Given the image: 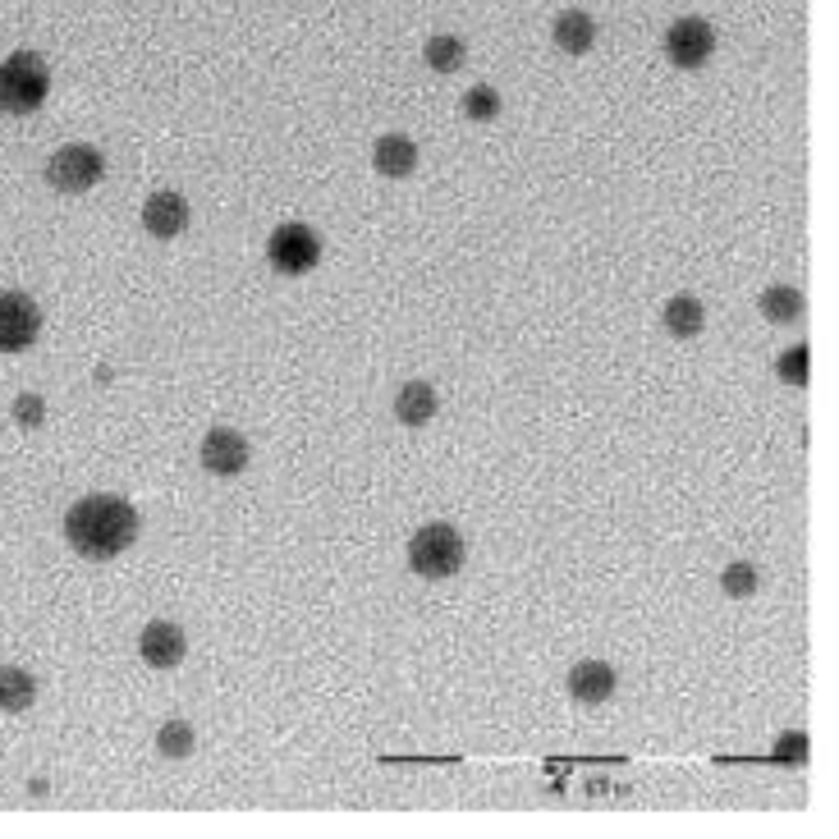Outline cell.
I'll return each instance as SVG.
<instances>
[{
    "label": "cell",
    "instance_id": "cell-1",
    "mask_svg": "<svg viewBox=\"0 0 839 839\" xmlns=\"http://www.w3.org/2000/svg\"><path fill=\"white\" fill-rule=\"evenodd\" d=\"M139 536V510L120 495H83L64 514V542L83 560H115Z\"/></svg>",
    "mask_w": 839,
    "mask_h": 839
},
{
    "label": "cell",
    "instance_id": "cell-2",
    "mask_svg": "<svg viewBox=\"0 0 839 839\" xmlns=\"http://www.w3.org/2000/svg\"><path fill=\"white\" fill-rule=\"evenodd\" d=\"M51 92V70L38 51H14L0 64V111L6 115H32L42 111Z\"/></svg>",
    "mask_w": 839,
    "mask_h": 839
},
{
    "label": "cell",
    "instance_id": "cell-3",
    "mask_svg": "<svg viewBox=\"0 0 839 839\" xmlns=\"http://www.w3.org/2000/svg\"><path fill=\"white\" fill-rule=\"evenodd\" d=\"M409 569L418 579H450L463 569V536L450 523H427L409 542Z\"/></svg>",
    "mask_w": 839,
    "mask_h": 839
},
{
    "label": "cell",
    "instance_id": "cell-4",
    "mask_svg": "<svg viewBox=\"0 0 839 839\" xmlns=\"http://www.w3.org/2000/svg\"><path fill=\"white\" fill-rule=\"evenodd\" d=\"M102 175H106V156L88 143H70L47 161V184L55 193H88L102 184Z\"/></svg>",
    "mask_w": 839,
    "mask_h": 839
},
{
    "label": "cell",
    "instance_id": "cell-5",
    "mask_svg": "<svg viewBox=\"0 0 839 839\" xmlns=\"http://www.w3.org/2000/svg\"><path fill=\"white\" fill-rule=\"evenodd\" d=\"M266 262H272L280 276H304V272H313V266L321 262V239H317V229L304 225V221L280 225V229L272 234V239H266Z\"/></svg>",
    "mask_w": 839,
    "mask_h": 839
},
{
    "label": "cell",
    "instance_id": "cell-6",
    "mask_svg": "<svg viewBox=\"0 0 839 839\" xmlns=\"http://www.w3.org/2000/svg\"><path fill=\"white\" fill-rule=\"evenodd\" d=\"M665 55L669 64H679V70H702L712 55H716V28L707 19H675L665 28Z\"/></svg>",
    "mask_w": 839,
    "mask_h": 839
},
{
    "label": "cell",
    "instance_id": "cell-7",
    "mask_svg": "<svg viewBox=\"0 0 839 839\" xmlns=\"http://www.w3.org/2000/svg\"><path fill=\"white\" fill-rule=\"evenodd\" d=\"M42 313L28 294H0V354H23L38 345Z\"/></svg>",
    "mask_w": 839,
    "mask_h": 839
},
{
    "label": "cell",
    "instance_id": "cell-8",
    "mask_svg": "<svg viewBox=\"0 0 839 839\" xmlns=\"http://www.w3.org/2000/svg\"><path fill=\"white\" fill-rule=\"evenodd\" d=\"M248 441H244V431H234V427H212L203 436V468L216 478H239L244 468H248Z\"/></svg>",
    "mask_w": 839,
    "mask_h": 839
},
{
    "label": "cell",
    "instance_id": "cell-9",
    "mask_svg": "<svg viewBox=\"0 0 839 839\" xmlns=\"http://www.w3.org/2000/svg\"><path fill=\"white\" fill-rule=\"evenodd\" d=\"M184 652H188V637H184V628L171 624V620L147 624L143 637H139V656H143L152 669H175V665L184 661Z\"/></svg>",
    "mask_w": 839,
    "mask_h": 839
},
{
    "label": "cell",
    "instance_id": "cell-10",
    "mask_svg": "<svg viewBox=\"0 0 839 839\" xmlns=\"http://www.w3.org/2000/svg\"><path fill=\"white\" fill-rule=\"evenodd\" d=\"M620 688V675L606 665V661H579L569 669V697L583 702V707H601V702H611Z\"/></svg>",
    "mask_w": 839,
    "mask_h": 839
},
{
    "label": "cell",
    "instance_id": "cell-11",
    "mask_svg": "<svg viewBox=\"0 0 839 839\" xmlns=\"http://www.w3.org/2000/svg\"><path fill=\"white\" fill-rule=\"evenodd\" d=\"M143 229L152 239H180L188 229V203L180 193H152L143 203Z\"/></svg>",
    "mask_w": 839,
    "mask_h": 839
},
{
    "label": "cell",
    "instance_id": "cell-12",
    "mask_svg": "<svg viewBox=\"0 0 839 839\" xmlns=\"http://www.w3.org/2000/svg\"><path fill=\"white\" fill-rule=\"evenodd\" d=\"M372 165H377V175H386V180L413 175V171H418V147H413V139H405V133H386V139H377Z\"/></svg>",
    "mask_w": 839,
    "mask_h": 839
},
{
    "label": "cell",
    "instance_id": "cell-13",
    "mask_svg": "<svg viewBox=\"0 0 839 839\" xmlns=\"http://www.w3.org/2000/svg\"><path fill=\"white\" fill-rule=\"evenodd\" d=\"M551 38L564 55H587L592 42H596V19L587 10H564V14H555Z\"/></svg>",
    "mask_w": 839,
    "mask_h": 839
},
{
    "label": "cell",
    "instance_id": "cell-14",
    "mask_svg": "<svg viewBox=\"0 0 839 839\" xmlns=\"http://www.w3.org/2000/svg\"><path fill=\"white\" fill-rule=\"evenodd\" d=\"M436 409H441V399H436V390L427 381H409L395 395V418L405 427H427L436 418Z\"/></svg>",
    "mask_w": 839,
    "mask_h": 839
},
{
    "label": "cell",
    "instance_id": "cell-15",
    "mask_svg": "<svg viewBox=\"0 0 839 839\" xmlns=\"http://www.w3.org/2000/svg\"><path fill=\"white\" fill-rule=\"evenodd\" d=\"M32 702H38V679L28 675V669L19 665H6L0 669V712H10V716H23Z\"/></svg>",
    "mask_w": 839,
    "mask_h": 839
},
{
    "label": "cell",
    "instance_id": "cell-16",
    "mask_svg": "<svg viewBox=\"0 0 839 839\" xmlns=\"http://www.w3.org/2000/svg\"><path fill=\"white\" fill-rule=\"evenodd\" d=\"M802 308H808V298H802V289H794V285H770V289L757 298V313H761L766 321H776V326L798 321Z\"/></svg>",
    "mask_w": 839,
    "mask_h": 839
},
{
    "label": "cell",
    "instance_id": "cell-17",
    "mask_svg": "<svg viewBox=\"0 0 839 839\" xmlns=\"http://www.w3.org/2000/svg\"><path fill=\"white\" fill-rule=\"evenodd\" d=\"M702 326H707V313H702L693 294H675L665 304V330L675 335V340H693V335H702Z\"/></svg>",
    "mask_w": 839,
    "mask_h": 839
},
{
    "label": "cell",
    "instance_id": "cell-18",
    "mask_svg": "<svg viewBox=\"0 0 839 839\" xmlns=\"http://www.w3.org/2000/svg\"><path fill=\"white\" fill-rule=\"evenodd\" d=\"M427 64L436 74H454V70H463V60H468V47L459 42V38H450V32H436V38H427Z\"/></svg>",
    "mask_w": 839,
    "mask_h": 839
},
{
    "label": "cell",
    "instance_id": "cell-19",
    "mask_svg": "<svg viewBox=\"0 0 839 839\" xmlns=\"http://www.w3.org/2000/svg\"><path fill=\"white\" fill-rule=\"evenodd\" d=\"M193 744H197V734H193V725L188 720H165L161 729H156V753L161 757H188L193 753Z\"/></svg>",
    "mask_w": 839,
    "mask_h": 839
},
{
    "label": "cell",
    "instance_id": "cell-20",
    "mask_svg": "<svg viewBox=\"0 0 839 839\" xmlns=\"http://www.w3.org/2000/svg\"><path fill=\"white\" fill-rule=\"evenodd\" d=\"M720 587H725V596H734V601H744V596H753L757 587H761V574L753 564H729V569H720Z\"/></svg>",
    "mask_w": 839,
    "mask_h": 839
},
{
    "label": "cell",
    "instance_id": "cell-21",
    "mask_svg": "<svg viewBox=\"0 0 839 839\" xmlns=\"http://www.w3.org/2000/svg\"><path fill=\"white\" fill-rule=\"evenodd\" d=\"M463 115H468V120H478V124L495 120V115H500V92L487 88V83H478L473 92H463Z\"/></svg>",
    "mask_w": 839,
    "mask_h": 839
},
{
    "label": "cell",
    "instance_id": "cell-22",
    "mask_svg": "<svg viewBox=\"0 0 839 839\" xmlns=\"http://www.w3.org/2000/svg\"><path fill=\"white\" fill-rule=\"evenodd\" d=\"M776 377L785 386H808V345H798V349H785L776 358Z\"/></svg>",
    "mask_w": 839,
    "mask_h": 839
},
{
    "label": "cell",
    "instance_id": "cell-23",
    "mask_svg": "<svg viewBox=\"0 0 839 839\" xmlns=\"http://www.w3.org/2000/svg\"><path fill=\"white\" fill-rule=\"evenodd\" d=\"M14 418H19V427H42V422H47L42 395H19V399H14Z\"/></svg>",
    "mask_w": 839,
    "mask_h": 839
},
{
    "label": "cell",
    "instance_id": "cell-24",
    "mask_svg": "<svg viewBox=\"0 0 839 839\" xmlns=\"http://www.w3.org/2000/svg\"><path fill=\"white\" fill-rule=\"evenodd\" d=\"M808 757V734H785L776 744V761H802Z\"/></svg>",
    "mask_w": 839,
    "mask_h": 839
}]
</instances>
